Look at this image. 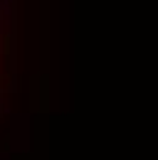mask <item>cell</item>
<instances>
[{
    "mask_svg": "<svg viewBox=\"0 0 158 160\" xmlns=\"http://www.w3.org/2000/svg\"><path fill=\"white\" fill-rule=\"evenodd\" d=\"M0 44H3V35H0ZM0 49H3V47H0Z\"/></svg>",
    "mask_w": 158,
    "mask_h": 160,
    "instance_id": "1",
    "label": "cell"
}]
</instances>
